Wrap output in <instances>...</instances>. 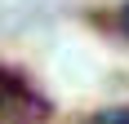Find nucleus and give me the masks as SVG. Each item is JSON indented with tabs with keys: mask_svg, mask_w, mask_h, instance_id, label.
<instances>
[{
	"mask_svg": "<svg viewBox=\"0 0 129 124\" xmlns=\"http://www.w3.org/2000/svg\"><path fill=\"white\" fill-rule=\"evenodd\" d=\"M116 27H120V31L129 36V5H120V13H116Z\"/></svg>",
	"mask_w": 129,
	"mask_h": 124,
	"instance_id": "nucleus-3",
	"label": "nucleus"
},
{
	"mask_svg": "<svg viewBox=\"0 0 129 124\" xmlns=\"http://www.w3.org/2000/svg\"><path fill=\"white\" fill-rule=\"evenodd\" d=\"M85 124H129V106H107V111L89 115Z\"/></svg>",
	"mask_w": 129,
	"mask_h": 124,
	"instance_id": "nucleus-2",
	"label": "nucleus"
},
{
	"mask_svg": "<svg viewBox=\"0 0 129 124\" xmlns=\"http://www.w3.org/2000/svg\"><path fill=\"white\" fill-rule=\"evenodd\" d=\"M45 102L18 80V75L0 71V124H22V120H40Z\"/></svg>",
	"mask_w": 129,
	"mask_h": 124,
	"instance_id": "nucleus-1",
	"label": "nucleus"
}]
</instances>
